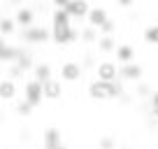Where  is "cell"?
Returning <instances> with one entry per match:
<instances>
[{
    "instance_id": "1",
    "label": "cell",
    "mask_w": 158,
    "mask_h": 149,
    "mask_svg": "<svg viewBox=\"0 0 158 149\" xmlns=\"http://www.w3.org/2000/svg\"><path fill=\"white\" fill-rule=\"evenodd\" d=\"M51 35H54V40L58 45H68V42H74L79 37V30L70 26V14L65 10L54 12V30H51Z\"/></svg>"
},
{
    "instance_id": "2",
    "label": "cell",
    "mask_w": 158,
    "mask_h": 149,
    "mask_svg": "<svg viewBox=\"0 0 158 149\" xmlns=\"http://www.w3.org/2000/svg\"><path fill=\"white\" fill-rule=\"evenodd\" d=\"M123 93V89H121V84L118 82H91L89 86V96L93 100H109V98H118V96Z\"/></svg>"
},
{
    "instance_id": "3",
    "label": "cell",
    "mask_w": 158,
    "mask_h": 149,
    "mask_svg": "<svg viewBox=\"0 0 158 149\" xmlns=\"http://www.w3.org/2000/svg\"><path fill=\"white\" fill-rule=\"evenodd\" d=\"M116 74H118L116 63H112V61L98 63V79L100 82H116Z\"/></svg>"
},
{
    "instance_id": "4",
    "label": "cell",
    "mask_w": 158,
    "mask_h": 149,
    "mask_svg": "<svg viewBox=\"0 0 158 149\" xmlns=\"http://www.w3.org/2000/svg\"><path fill=\"white\" fill-rule=\"evenodd\" d=\"M40 100H42V84L37 79H33L26 84V103L30 107H35V105H40Z\"/></svg>"
},
{
    "instance_id": "5",
    "label": "cell",
    "mask_w": 158,
    "mask_h": 149,
    "mask_svg": "<svg viewBox=\"0 0 158 149\" xmlns=\"http://www.w3.org/2000/svg\"><path fill=\"white\" fill-rule=\"evenodd\" d=\"M70 14V19H84V16H89V2L86 0H72L68 5V10H65Z\"/></svg>"
},
{
    "instance_id": "6",
    "label": "cell",
    "mask_w": 158,
    "mask_h": 149,
    "mask_svg": "<svg viewBox=\"0 0 158 149\" xmlns=\"http://www.w3.org/2000/svg\"><path fill=\"white\" fill-rule=\"evenodd\" d=\"M60 77H63L65 82H77L79 77H81V65L74 63V61L63 63V68H60Z\"/></svg>"
},
{
    "instance_id": "7",
    "label": "cell",
    "mask_w": 158,
    "mask_h": 149,
    "mask_svg": "<svg viewBox=\"0 0 158 149\" xmlns=\"http://www.w3.org/2000/svg\"><path fill=\"white\" fill-rule=\"evenodd\" d=\"M118 77H123V79L128 82H137L139 77H142V68H139L137 63H126L118 68Z\"/></svg>"
},
{
    "instance_id": "8",
    "label": "cell",
    "mask_w": 158,
    "mask_h": 149,
    "mask_svg": "<svg viewBox=\"0 0 158 149\" xmlns=\"http://www.w3.org/2000/svg\"><path fill=\"white\" fill-rule=\"evenodd\" d=\"M23 40H28V42H47V40H49V30L40 28V26L26 28L23 30Z\"/></svg>"
},
{
    "instance_id": "9",
    "label": "cell",
    "mask_w": 158,
    "mask_h": 149,
    "mask_svg": "<svg viewBox=\"0 0 158 149\" xmlns=\"http://www.w3.org/2000/svg\"><path fill=\"white\" fill-rule=\"evenodd\" d=\"M60 93H63V89H60V82L58 79H49V82L42 84V96H44V98L56 100V98H60Z\"/></svg>"
},
{
    "instance_id": "10",
    "label": "cell",
    "mask_w": 158,
    "mask_h": 149,
    "mask_svg": "<svg viewBox=\"0 0 158 149\" xmlns=\"http://www.w3.org/2000/svg\"><path fill=\"white\" fill-rule=\"evenodd\" d=\"M86 19H89V26H91V28H100V26L107 21V12H105L102 7H93V10L89 12V16H86Z\"/></svg>"
},
{
    "instance_id": "11",
    "label": "cell",
    "mask_w": 158,
    "mask_h": 149,
    "mask_svg": "<svg viewBox=\"0 0 158 149\" xmlns=\"http://www.w3.org/2000/svg\"><path fill=\"white\" fill-rule=\"evenodd\" d=\"M14 96H16L14 79H2V82H0V98H2V100H10V98H14Z\"/></svg>"
},
{
    "instance_id": "12",
    "label": "cell",
    "mask_w": 158,
    "mask_h": 149,
    "mask_svg": "<svg viewBox=\"0 0 158 149\" xmlns=\"http://www.w3.org/2000/svg\"><path fill=\"white\" fill-rule=\"evenodd\" d=\"M21 56V49L16 47H7L5 42L0 40V61H16Z\"/></svg>"
},
{
    "instance_id": "13",
    "label": "cell",
    "mask_w": 158,
    "mask_h": 149,
    "mask_svg": "<svg viewBox=\"0 0 158 149\" xmlns=\"http://www.w3.org/2000/svg\"><path fill=\"white\" fill-rule=\"evenodd\" d=\"M16 23L23 26V28H33V10H28V7H21L19 12H16Z\"/></svg>"
},
{
    "instance_id": "14",
    "label": "cell",
    "mask_w": 158,
    "mask_h": 149,
    "mask_svg": "<svg viewBox=\"0 0 158 149\" xmlns=\"http://www.w3.org/2000/svg\"><path fill=\"white\" fill-rule=\"evenodd\" d=\"M133 56H135V51H133V47L130 45H118L116 47V58L121 61V63H133Z\"/></svg>"
},
{
    "instance_id": "15",
    "label": "cell",
    "mask_w": 158,
    "mask_h": 149,
    "mask_svg": "<svg viewBox=\"0 0 158 149\" xmlns=\"http://www.w3.org/2000/svg\"><path fill=\"white\" fill-rule=\"evenodd\" d=\"M60 144V133L56 128H49L44 133V149H56Z\"/></svg>"
},
{
    "instance_id": "16",
    "label": "cell",
    "mask_w": 158,
    "mask_h": 149,
    "mask_svg": "<svg viewBox=\"0 0 158 149\" xmlns=\"http://www.w3.org/2000/svg\"><path fill=\"white\" fill-rule=\"evenodd\" d=\"M35 79H37L40 84L49 82V79H51V68H49L47 63H40V65H35Z\"/></svg>"
},
{
    "instance_id": "17",
    "label": "cell",
    "mask_w": 158,
    "mask_h": 149,
    "mask_svg": "<svg viewBox=\"0 0 158 149\" xmlns=\"http://www.w3.org/2000/svg\"><path fill=\"white\" fill-rule=\"evenodd\" d=\"M98 49L102 51V54H109V51H114V49H116V42H114V37H112V35H102V37H100V42H98Z\"/></svg>"
},
{
    "instance_id": "18",
    "label": "cell",
    "mask_w": 158,
    "mask_h": 149,
    "mask_svg": "<svg viewBox=\"0 0 158 149\" xmlns=\"http://www.w3.org/2000/svg\"><path fill=\"white\" fill-rule=\"evenodd\" d=\"M144 40H147L149 45H158V23L149 26V28L144 30Z\"/></svg>"
},
{
    "instance_id": "19",
    "label": "cell",
    "mask_w": 158,
    "mask_h": 149,
    "mask_svg": "<svg viewBox=\"0 0 158 149\" xmlns=\"http://www.w3.org/2000/svg\"><path fill=\"white\" fill-rule=\"evenodd\" d=\"M14 19H0V33L2 35H12L14 33Z\"/></svg>"
},
{
    "instance_id": "20",
    "label": "cell",
    "mask_w": 158,
    "mask_h": 149,
    "mask_svg": "<svg viewBox=\"0 0 158 149\" xmlns=\"http://www.w3.org/2000/svg\"><path fill=\"white\" fill-rule=\"evenodd\" d=\"M16 68H19L21 72H26L28 68H33V61H30V56H28V54H21L19 58H16Z\"/></svg>"
},
{
    "instance_id": "21",
    "label": "cell",
    "mask_w": 158,
    "mask_h": 149,
    "mask_svg": "<svg viewBox=\"0 0 158 149\" xmlns=\"http://www.w3.org/2000/svg\"><path fill=\"white\" fill-rule=\"evenodd\" d=\"M81 35H84V40H86V42H93L98 33H95V28H86V30H81Z\"/></svg>"
},
{
    "instance_id": "22",
    "label": "cell",
    "mask_w": 158,
    "mask_h": 149,
    "mask_svg": "<svg viewBox=\"0 0 158 149\" xmlns=\"http://www.w3.org/2000/svg\"><path fill=\"white\" fill-rule=\"evenodd\" d=\"M100 30H102L105 35H109V33H112V30H114V21H109V19H107V21H105L102 26H100Z\"/></svg>"
},
{
    "instance_id": "23",
    "label": "cell",
    "mask_w": 158,
    "mask_h": 149,
    "mask_svg": "<svg viewBox=\"0 0 158 149\" xmlns=\"http://www.w3.org/2000/svg\"><path fill=\"white\" fill-rule=\"evenodd\" d=\"M100 149H114V140L112 138H102L100 140Z\"/></svg>"
},
{
    "instance_id": "24",
    "label": "cell",
    "mask_w": 158,
    "mask_h": 149,
    "mask_svg": "<svg viewBox=\"0 0 158 149\" xmlns=\"http://www.w3.org/2000/svg\"><path fill=\"white\" fill-rule=\"evenodd\" d=\"M151 112H153V117H158V91L151 96Z\"/></svg>"
},
{
    "instance_id": "25",
    "label": "cell",
    "mask_w": 158,
    "mask_h": 149,
    "mask_svg": "<svg viewBox=\"0 0 158 149\" xmlns=\"http://www.w3.org/2000/svg\"><path fill=\"white\" fill-rule=\"evenodd\" d=\"M72 2V0H54V5H56V10H68V5Z\"/></svg>"
},
{
    "instance_id": "26",
    "label": "cell",
    "mask_w": 158,
    "mask_h": 149,
    "mask_svg": "<svg viewBox=\"0 0 158 149\" xmlns=\"http://www.w3.org/2000/svg\"><path fill=\"white\" fill-rule=\"evenodd\" d=\"M30 109H33V107H30V105L26 103V100H23V103L19 105V112H21V114H23V117H26V114H30Z\"/></svg>"
},
{
    "instance_id": "27",
    "label": "cell",
    "mask_w": 158,
    "mask_h": 149,
    "mask_svg": "<svg viewBox=\"0 0 158 149\" xmlns=\"http://www.w3.org/2000/svg\"><path fill=\"white\" fill-rule=\"evenodd\" d=\"M137 91H139V96H147V93H149V86H144V84H142Z\"/></svg>"
},
{
    "instance_id": "28",
    "label": "cell",
    "mask_w": 158,
    "mask_h": 149,
    "mask_svg": "<svg viewBox=\"0 0 158 149\" xmlns=\"http://www.w3.org/2000/svg\"><path fill=\"white\" fill-rule=\"evenodd\" d=\"M118 5H123V7H128V5H133V0H118Z\"/></svg>"
},
{
    "instance_id": "29",
    "label": "cell",
    "mask_w": 158,
    "mask_h": 149,
    "mask_svg": "<svg viewBox=\"0 0 158 149\" xmlns=\"http://www.w3.org/2000/svg\"><path fill=\"white\" fill-rule=\"evenodd\" d=\"M56 149H65V147H63V144H58V147H56Z\"/></svg>"
}]
</instances>
